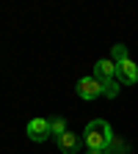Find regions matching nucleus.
<instances>
[{
    "instance_id": "1",
    "label": "nucleus",
    "mask_w": 138,
    "mask_h": 154,
    "mask_svg": "<svg viewBox=\"0 0 138 154\" xmlns=\"http://www.w3.org/2000/svg\"><path fill=\"white\" fill-rule=\"evenodd\" d=\"M113 140H116V135H113L111 124L102 121V119L88 121V127L83 129V143H86V149H91V151H108Z\"/></svg>"
},
{
    "instance_id": "2",
    "label": "nucleus",
    "mask_w": 138,
    "mask_h": 154,
    "mask_svg": "<svg viewBox=\"0 0 138 154\" xmlns=\"http://www.w3.org/2000/svg\"><path fill=\"white\" fill-rule=\"evenodd\" d=\"M75 91H77L80 99H97V96H102V85H100V80H97L94 74L91 77H80L77 85H75Z\"/></svg>"
},
{
    "instance_id": "3",
    "label": "nucleus",
    "mask_w": 138,
    "mask_h": 154,
    "mask_svg": "<svg viewBox=\"0 0 138 154\" xmlns=\"http://www.w3.org/2000/svg\"><path fill=\"white\" fill-rule=\"evenodd\" d=\"M116 83L119 85H135L138 83V66L135 61H122V63H116Z\"/></svg>"
},
{
    "instance_id": "4",
    "label": "nucleus",
    "mask_w": 138,
    "mask_h": 154,
    "mask_svg": "<svg viewBox=\"0 0 138 154\" xmlns=\"http://www.w3.org/2000/svg\"><path fill=\"white\" fill-rule=\"evenodd\" d=\"M25 132H28V138L33 143H44L50 138V121L47 119H30L28 127H25Z\"/></svg>"
},
{
    "instance_id": "5",
    "label": "nucleus",
    "mask_w": 138,
    "mask_h": 154,
    "mask_svg": "<svg viewBox=\"0 0 138 154\" xmlns=\"http://www.w3.org/2000/svg\"><path fill=\"white\" fill-rule=\"evenodd\" d=\"M55 146L61 149L64 154H77V151H80V146H83V138H80L77 132H64L61 138L55 140Z\"/></svg>"
},
{
    "instance_id": "6",
    "label": "nucleus",
    "mask_w": 138,
    "mask_h": 154,
    "mask_svg": "<svg viewBox=\"0 0 138 154\" xmlns=\"http://www.w3.org/2000/svg\"><path fill=\"white\" fill-rule=\"evenodd\" d=\"M94 77L97 80H116V63L111 58H100L94 63Z\"/></svg>"
},
{
    "instance_id": "7",
    "label": "nucleus",
    "mask_w": 138,
    "mask_h": 154,
    "mask_svg": "<svg viewBox=\"0 0 138 154\" xmlns=\"http://www.w3.org/2000/svg\"><path fill=\"white\" fill-rule=\"evenodd\" d=\"M64 132H69V129H66V119H64V116H55V119H50V135H53L55 140L61 138Z\"/></svg>"
},
{
    "instance_id": "8",
    "label": "nucleus",
    "mask_w": 138,
    "mask_h": 154,
    "mask_svg": "<svg viewBox=\"0 0 138 154\" xmlns=\"http://www.w3.org/2000/svg\"><path fill=\"white\" fill-rule=\"evenodd\" d=\"M127 58H130L127 44H113V50H111V61L113 63H122V61H127Z\"/></svg>"
},
{
    "instance_id": "9",
    "label": "nucleus",
    "mask_w": 138,
    "mask_h": 154,
    "mask_svg": "<svg viewBox=\"0 0 138 154\" xmlns=\"http://www.w3.org/2000/svg\"><path fill=\"white\" fill-rule=\"evenodd\" d=\"M130 151V143H124V140H119L116 138L113 143H111V149H108V154H127Z\"/></svg>"
},
{
    "instance_id": "10",
    "label": "nucleus",
    "mask_w": 138,
    "mask_h": 154,
    "mask_svg": "<svg viewBox=\"0 0 138 154\" xmlns=\"http://www.w3.org/2000/svg\"><path fill=\"white\" fill-rule=\"evenodd\" d=\"M86 154H108V151H91V149H86Z\"/></svg>"
}]
</instances>
